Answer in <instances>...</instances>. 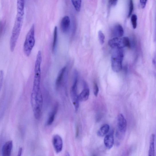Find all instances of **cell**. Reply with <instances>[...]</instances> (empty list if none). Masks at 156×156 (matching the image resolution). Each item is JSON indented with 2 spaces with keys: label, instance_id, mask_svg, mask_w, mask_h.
Returning <instances> with one entry per match:
<instances>
[{
  "label": "cell",
  "instance_id": "obj_1",
  "mask_svg": "<svg viewBox=\"0 0 156 156\" xmlns=\"http://www.w3.org/2000/svg\"><path fill=\"white\" fill-rule=\"evenodd\" d=\"M24 15L17 13L16 20L12 30L10 40V48L11 51L15 50L19 36L23 24Z\"/></svg>",
  "mask_w": 156,
  "mask_h": 156
},
{
  "label": "cell",
  "instance_id": "obj_2",
  "mask_svg": "<svg viewBox=\"0 0 156 156\" xmlns=\"http://www.w3.org/2000/svg\"><path fill=\"white\" fill-rule=\"evenodd\" d=\"M111 57V67L114 72H119L122 68V62L124 57L123 49H112Z\"/></svg>",
  "mask_w": 156,
  "mask_h": 156
},
{
  "label": "cell",
  "instance_id": "obj_3",
  "mask_svg": "<svg viewBox=\"0 0 156 156\" xmlns=\"http://www.w3.org/2000/svg\"><path fill=\"white\" fill-rule=\"evenodd\" d=\"M35 44V28L33 24L27 33L23 45V51L26 56L30 55Z\"/></svg>",
  "mask_w": 156,
  "mask_h": 156
},
{
  "label": "cell",
  "instance_id": "obj_4",
  "mask_svg": "<svg viewBox=\"0 0 156 156\" xmlns=\"http://www.w3.org/2000/svg\"><path fill=\"white\" fill-rule=\"evenodd\" d=\"M42 54L41 51L38 52L35 62L34 69V77L33 88H40L41 79V65L42 62Z\"/></svg>",
  "mask_w": 156,
  "mask_h": 156
},
{
  "label": "cell",
  "instance_id": "obj_5",
  "mask_svg": "<svg viewBox=\"0 0 156 156\" xmlns=\"http://www.w3.org/2000/svg\"><path fill=\"white\" fill-rule=\"evenodd\" d=\"M78 82V73L75 72L74 74L73 83L71 88L70 93L71 97L74 106L75 111L77 112L79 107V100L77 93Z\"/></svg>",
  "mask_w": 156,
  "mask_h": 156
},
{
  "label": "cell",
  "instance_id": "obj_6",
  "mask_svg": "<svg viewBox=\"0 0 156 156\" xmlns=\"http://www.w3.org/2000/svg\"><path fill=\"white\" fill-rule=\"evenodd\" d=\"M117 122L119 131L116 135L118 138L122 139L124 136L126 131L127 122L125 117L122 114H120L117 116Z\"/></svg>",
  "mask_w": 156,
  "mask_h": 156
},
{
  "label": "cell",
  "instance_id": "obj_7",
  "mask_svg": "<svg viewBox=\"0 0 156 156\" xmlns=\"http://www.w3.org/2000/svg\"><path fill=\"white\" fill-rule=\"evenodd\" d=\"M108 44L112 49H123L126 47L124 37L113 38L108 41Z\"/></svg>",
  "mask_w": 156,
  "mask_h": 156
},
{
  "label": "cell",
  "instance_id": "obj_8",
  "mask_svg": "<svg viewBox=\"0 0 156 156\" xmlns=\"http://www.w3.org/2000/svg\"><path fill=\"white\" fill-rule=\"evenodd\" d=\"M52 143L56 152L59 153L62 151L63 147V141L62 138L59 135H55L53 138Z\"/></svg>",
  "mask_w": 156,
  "mask_h": 156
},
{
  "label": "cell",
  "instance_id": "obj_9",
  "mask_svg": "<svg viewBox=\"0 0 156 156\" xmlns=\"http://www.w3.org/2000/svg\"><path fill=\"white\" fill-rule=\"evenodd\" d=\"M13 143L12 141H8L3 146L2 154L3 156H10L13 148Z\"/></svg>",
  "mask_w": 156,
  "mask_h": 156
},
{
  "label": "cell",
  "instance_id": "obj_10",
  "mask_svg": "<svg viewBox=\"0 0 156 156\" xmlns=\"http://www.w3.org/2000/svg\"><path fill=\"white\" fill-rule=\"evenodd\" d=\"M70 25V20L69 16L64 17L61 20L60 27L61 31L64 33H67L69 30Z\"/></svg>",
  "mask_w": 156,
  "mask_h": 156
},
{
  "label": "cell",
  "instance_id": "obj_11",
  "mask_svg": "<svg viewBox=\"0 0 156 156\" xmlns=\"http://www.w3.org/2000/svg\"><path fill=\"white\" fill-rule=\"evenodd\" d=\"M112 34L114 37H121L124 34L123 28L121 25H117L113 28Z\"/></svg>",
  "mask_w": 156,
  "mask_h": 156
},
{
  "label": "cell",
  "instance_id": "obj_12",
  "mask_svg": "<svg viewBox=\"0 0 156 156\" xmlns=\"http://www.w3.org/2000/svg\"><path fill=\"white\" fill-rule=\"evenodd\" d=\"M66 69H67V67H64L61 69L59 72L56 83L57 88H59L62 83L64 75L66 72Z\"/></svg>",
  "mask_w": 156,
  "mask_h": 156
},
{
  "label": "cell",
  "instance_id": "obj_13",
  "mask_svg": "<svg viewBox=\"0 0 156 156\" xmlns=\"http://www.w3.org/2000/svg\"><path fill=\"white\" fill-rule=\"evenodd\" d=\"M104 143L106 147L108 149H110L114 143V136L112 134L107 135L104 139Z\"/></svg>",
  "mask_w": 156,
  "mask_h": 156
},
{
  "label": "cell",
  "instance_id": "obj_14",
  "mask_svg": "<svg viewBox=\"0 0 156 156\" xmlns=\"http://www.w3.org/2000/svg\"><path fill=\"white\" fill-rule=\"evenodd\" d=\"M89 89L87 87L85 88L78 95L79 101L81 102L86 101L89 98Z\"/></svg>",
  "mask_w": 156,
  "mask_h": 156
},
{
  "label": "cell",
  "instance_id": "obj_15",
  "mask_svg": "<svg viewBox=\"0 0 156 156\" xmlns=\"http://www.w3.org/2000/svg\"><path fill=\"white\" fill-rule=\"evenodd\" d=\"M155 135L154 134L151 135L150 139V147L149 152V156L155 155Z\"/></svg>",
  "mask_w": 156,
  "mask_h": 156
},
{
  "label": "cell",
  "instance_id": "obj_16",
  "mask_svg": "<svg viewBox=\"0 0 156 156\" xmlns=\"http://www.w3.org/2000/svg\"><path fill=\"white\" fill-rule=\"evenodd\" d=\"M58 109V105L56 104L52 112L51 113L48 121L47 122V124L48 125H50L53 123L57 112Z\"/></svg>",
  "mask_w": 156,
  "mask_h": 156
},
{
  "label": "cell",
  "instance_id": "obj_17",
  "mask_svg": "<svg viewBox=\"0 0 156 156\" xmlns=\"http://www.w3.org/2000/svg\"><path fill=\"white\" fill-rule=\"evenodd\" d=\"M25 0H17V13L24 15Z\"/></svg>",
  "mask_w": 156,
  "mask_h": 156
},
{
  "label": "cell",
  "instance_id": "obj_18",
  "mask_svg": "<svg viewBox=\"0 0 156 156\" xmlns=\"http://www.w3.org/2000/svg\"><path fill=\"white\" fill-rule=\"evenodd\" d=\"M110 127L109 125L106 124L102 126L97 132V135L100 137H103L109 131Z\"/></svg>",
  "mask_w": 156,
  "mask_h": 156
},
{
  "label": "cell",
  "instance_id": "obj_19",
  "mask_svg": "<svg viewBox=\"0 0 156 156\" xmlns=\"http://www.w3.org/2000/svg\"><path fill=\"white\" fill-rule=\"evenodd\" d=\"M58 27L57 26H55L54 28V39L53 42L52 47V52L54 53L56 50L57 44L58 40Z\"/></svg>",
  "mask_w": 156,
  "mask_h": 156
},
{
  "label": "cell",
  "instance_id": "obj_20",
  "mask_svg": "<svg viewBox=\"0 0 156 156\" xmlns=\"http://www.w3.org/2000/svg\"><path fill=\"white\" fill-rule=\"evenodd\" d=\"M72 2L76 11L79 12L81 9L82 0H72Z\"/></svg>",
  "mask_w": 156,
  "mask_h": 156
},
{
  "label": "cell",
  "instance_id": "obj_21",
  "mask_svg": "<svg viewBox=\"0 0 156 156\" xmlns=\"http://www.w3.org/2000/svg\"><path fill=\"white\" fill-rule=\"evenodd\" d=\"M137 16L136 15H132L131 17V24L134 29H135L137 26Z\"/></svg>",
  "mask_w": 156,
  "mask_h": 156
},
{
  "label": "cell",
  "instance_id": "obj_22",
  "mask_svg": "<svg viewBox=\"0 0 156 156\" xmlns=\"http://www.w3.org/2000/svg\"><path fill=\"white\" fill-rule=\"evenodd\" d=\"M98 37L100 44L103 45L104 43L105 36L101 31H100L98 32Z\"/></svg>",
  "mask_w": 156,
  "mask_h": 156
},
{
  "label": "cell",
  "instance_id": "obj_23",
  "mask_svg": "<svg viewBox=\"0 0 156 156\" xmlns=\"http://www.w3.org/2000/svg\"><path fill=\"white\" fill-rule=\"evenodd\" d=\"M134 9V4L133 1L132 0H130L129 3V12L128 17H130L133 12Z\"/></svg>",
  "mask_w": 156,
  "mask_h": 156
},
{
  "label": "cell",
  "instance_id": "obj_24",
  "mask_svg": "<svg viewBox=\"0 0 156 156\" xmlns=\"http://www.w3.org/2000/svg\"><path fill=\"white\" fill-rule=\"evenodd\" d=\"M93 87V92L94 95L96 96H97L98 92L99 89L97 84L94 82V84Z\"/></svg>",
  "mask_w": 156,
  "mask_h": 156
},
{
  "label": "cell",
  "instance_id": "obj_25",
  "mask_svg": "<svg viewBox=\"0 0 156 156\" xmlns=\"http://www.w3.org/2000/svg\"><path fill=\"white\" fill-rule=\"evenodd\" d=\"M4 73L2 70H0V89L1 88L3 82Z\"/></svg>",
  "mask_w": 156,
  "mask_h": 156
},
{
  "label": "cell",
  "instance_id": "obj_26",
  "mask_svg": "<svg viewBox=\"0 0 156 156\" xmlns=\"http://www.w3.org/2000/svg\"><path fill=\"white\" fill-rule=\"evenodd\" d=\"M147 0H140L141 7L142 8H144L146 6Z\"/></svg>",
  "mask_w": 156,
  "mask_h": 156
},
{
  "label": "cell",
  "instance_id": "obj_27",
  "mask_svg": "<svg viewBox=\"0 0 156 156\" xmlns=\"http://www.w3.org/2000/svg\"><path fill=\"white\" fill-rule=\"evenodd\" d=\"M79 134V129L78 126H77L76 129V137H78Z\"/></svg>",
  "mask_w": 156,
  "mask_h": 156
},
{
  "label": "cell",
  "instance_id": "obj_28",
  "mask_svg": "<svg viewBox=\"0 0 156 156\" xmlns=\"http://www.w3.org/2000/svg\"><path fill=\"white\" fill-rule=\"evenodd\" d=\"M22 151V148H20L19 149L18 153V156H20L21 155Z\"/></svg>",
  "mask_w": 156,
  "mask_h": 156
},
{
  "label": "cell",
  "instance_id": "obj_29",
  "mask_svg": "<svg viewBox=\"0 0 156 156\" xmlns=\"http://www.w3.org/2000/svg\"><path fill=\"white\" fill-rule=\"evenodd\" d=\"M118 1V0H114V1H113L112 5L114 6L116 5Z\"/></svg>",
  "mask_w": 156,
  "mask_h": 156
},
{
  "label": "cell",
  "instance_id": "obj_30",
  "mask_svg": "<svg viewBox=\"0 0 156 156\" xmlns=\"http://www.w3.org/2000/svg\"><path fill=\"white\" fill-rule=\"evenodd\" d=\"M113 1H114V0H109L110 3L111 5H112Z\"/></svg>",
  "mask_w": 156,
  "mask_h": 156
},
{
  "label": "cell",
  "instance_id": "obj_31",
  "mask_svg": "<svg viewBox=\"0 0 156 156\" xmlns=\"http://www.w3.org/2000/svg\"><path fill=\"white\" fill-rule=\"evenodd\" d=\"M66 154H67V155H66V156H69L70 155L69 154V153L68 152H67L66 153Z\"/></svg>",
  "mask_w": 156,
  "mask_h": 156
},
{
  "label": "cell",
  "instance_id": "obj_32",
  "mask_svg": "<svg viewBox=\"0 0 156 156\" xmlns=\"http://www.w3.org/2000/svg\"><path fill=\"white\" fill-rule=\"evenodd\" d=\"M33 91H36V90H33ZM36 91H39V90H36Z\"/></svg>",
  "mask_w": 156,
  "mask_h": 156
}]
</instances>
